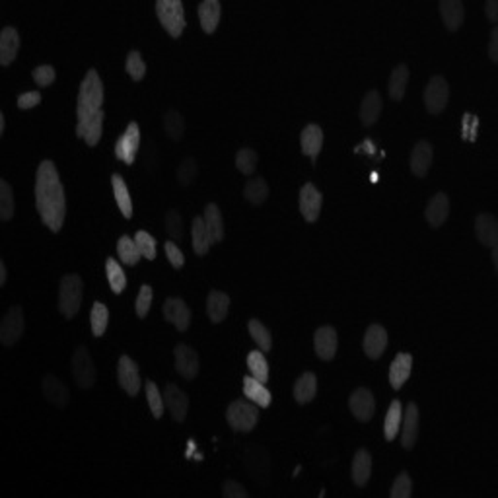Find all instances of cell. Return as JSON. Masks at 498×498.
I'll use <instances>...</instances> for the list:
<instances>
[{
  "label": "cell",
  "mask_w": 498,
  "mask_h": 498,
  "mask_svg": "<svg viewBox=\"0 0 498 498\" xmlns=\"http://www.w3.org/2000/svg\"><path fill=\"white\" fill-rule=\"evenodd\" d=\"M36 205L45 226L51 232H59L65 224L66 214L65 189L60 184L59 171L49 160H45L37 169Z\"/></svg>",
  "instance_id": "obj_1"
},
{
  "label": "cell",
  "mask_w": 498,
  "mask_h": 498,
  "mask_svg": "<svg viewBox=\"0 0 498 498\" xmlns=\"http://www.w3.org/2000/svg\"><path fill=\"white\" fill-rule=\"evenodd\" d=\"M103 103V84L95 70H88L86 78L80 84V94H78V107L76 115H86L94 111L102 110Z\"/></svg>",
  "instance_id": "obj_2"
},
{
  "label": "cell",
  "mask_w": 498,
  "mask_h": 498,
  "mask_svg": "<svg viewBox=\"0 0 498 498\" xmlns=\"http://www.w3.org/2000/svg\"><path fill=\"white\" fill-rule=\"evenodd\" d=\"M82 304V279L78 275H66L59 286V312L66 319L78 314Z\"/></svg>",
  "instance_id": "obj_3"
},
{
  "label": "cell",
  "mask_w": 498,
  "mask_h": 498,
  "mask_svg": "<svg viewBox=\"0 0 498 498\" xmlns=\"http://www.w3.org/2000/svg\"><path fill=\"white\" fill-rule=\"evenodd\" d=\"M156 14L171 37H179L185 30V12L181 0H156Z\"/></svg>",
  "instance_id": "obj_4"
},
{
  "label": "cell",
  "mask_w": 498,
  "mask_h": 498,
  "mask_svg": "<svg viewBox=\"0 0 498 498\" xmlns=\"http://www.w3.org/2000/svg\"><path fill=\"white\" fill-rule=\"evenodd\" d=\"M226 420L230 428L240 430V433H249V430L255 428L257 420H259V410H257L255 405H251V401L238 399L228 407Z\"/></svg>",
  "instance_id": "obj_5"
},
{
  "label": "cell",
  "mask_w": 498,
  "mask_h": 498,
  "mask_svg": "<svg viewBox=\"0 0 498 498\" xmlns=\"http://www.w3.org/2000/svg\"><path fill=\"white\" fill-rule=\"evenodd\" d=\"M447 100H450V86H447L446 78L442 76H433L428 86L425 88V105L428 113L438 115L446 107Z\"/></svg>",
  "instance_id": "obj_6"
},
{
  "label": "cell",
  "mask_w": 498,
  "mask_h": 498,
  "mask_svg": "<svg viewBox=\"0 0 498 498\" xmlns=\"http://www.w3.org/2000/svg\"><path fill=\"white\" fill-rule=\"evenodd\" d=\"M73 376L74 381L82 389H88L94 386L95 381V366L92 362V356L86 346H78V351L73 356Z\"/></svg>",
  "instance_id": "obj_7"
},
{
  "label": "cell",
  "mask_w": 498,
  "mask_h": 498,
  "mask_svg": "<svg viewBox=\"0 0 498 498\" xmlns=\"http://www.w3.org/2000/svg\"><path fill=\"white\" fill-rule=\"evenodd\" d=\"M103 129V111L97 110L94 113L78 115V124H76V134L86 140L88 147H95L102 139Z\"/></svg>",
  "instance_id": "obj_8"
},
{
  "label": "cell",
  "mask_w": 498,
  "mask_h": 498,
  "mask_svg": "<svg viewBox=\"0 0 498 498\" xmlns=\"http://www.w3.org/2000/svg\"><path fill=\"white\" fill-rule=\"evenodd\" d=\"M23 333V314L20 306L8 309V314L4 315V319L0 323V341L4 346H12V344L22 337Z\"/></svg>",
  "instance_id": "obj_9"
},
{
  "label": "cell",
  "mask_w": 498,
  "mask_h": 498,
  "mask_svg": "<svg viewBox=\"0 0 498 498\" xmlns=\"http://www.w3.org/2000/svg\"><path fill=\"white\" fill-rule=\"evenodd\" d=\"M139 147H140L139 124L132 121V123L127 127V131L121 134V139L117 140V144H115V156H117L119 160H123L124 164H132V161H134V156H137V152H139Z\"/></svg>",
  "instance_id": "obj_10"
},
{
  "label": "cell",
  "mask_w": 498,
  "mask_h": 498,
  "mask_svg": "<svg viewBox=\"0 0 498 498\" xmlns=\"http://www.w3.org/2000/svg\"><path fill=\"white\" fill-rule=\"evenodd\" d=\"M119 386L124 389L127 396L134 397L140 391V374L137 362L129 356H121L117 366Z\"/></svg>",
  "instance_id": "obj_11"
},
{
  "label": "cell",
  "mask_w": 498,
  "mask_h": 498,
  "mask_svg": "<svg viewBox=\"0 0 498 498\" xmlns=\"http://www.w3.org/2000/svg\"><path fill=\"white\" fill-rule=\"evenodd\" d=\"M323 197L314 184H306L300 189V213L306 222H315L322 213Z\"/></svg>",
  "instance_id": "obj_12"
},
{
  "label": "cell",
  "mask_w": 498,
  "mask_h": 498,
  "mask_svg": "<svg viewBox=\"0 0 498 498\" xmlns=\"http://www.w3.org/2000/svg\"><path fill=\"white\" fill-rule=\"evenodd\" d=\"M164 317H166V322L174 323L177 331H181V333L189 329L191 309L187 308V304L181 298H168L164 302Z\"/></svg>",
  "instance_id": "obj_13"
},
{
  "label": "cell",
  "mask_w": 498,
  "mask_h": 498,
  "mask_svg": "<svg viewBox=\"0 0 498 498\" xmlns=\"http://www.w3.org/2000/svg\"><path fill=\"white\" fill-rule=\"evenodd\" d=\"M164 403L171 413V417L177 423H184L187 417V409H189V399L185 396L181 389L177 388L176 383H168L164 389Z\"/></svg>",
  "instance_id": "obj_14"
},
{
  "label": "cell",
  "mask_w": 498,
  "mask_h": 498,
  "mask_svg": "<svg viewBox=\"0 0 498 498\" xmlns=\"http://www.w3.org/2000/svg\"><path fill=\"white\" fill-rule=\"evenodd\" d=\"M349 407H351L352 415L359 418V420L368 423L374 417V409H376L372 391L366 388L356 389L351 396V399H349Z\"/></svg>",
  "instance_id": "obj_15"
},
{
  "label": "cell",
  "mask_w": 498,
  "mask_h": 498,
  "mask_svg": "<svg viewBox=\"0 0 498 498\" xmlns=\"http://www.w3.org/2000/svg\"><path fill=\"white\" fill-rule=\"evenodd\" d=\"M314 346L319 359L333 360L335 352H337V331L329 327V325L319 327L314 335Z\"/></svg>",
  "instance_id": "obj_16"
},
{
  "label": "cell",
  "mask_w": 498,
  "mask_h": 498,
  "mask_svg": "<svg viewBox=\"0 0 498 498\" xmlns=\"http://www.w3.org/2000/svg\"><path fill=\"white\" fill-rule=\"evenodd\" d=\"M176 370L185 380H193L198 374V356L187 344H177L176 346Z\"/></svg>",
  "instance_id": "obj_17"
},
{
  "label": "cell",
  "mask_w": 498,
  "mask_h": 498,
  "mask_svg": "<svg viewBox=\"0 0 498 498\" xmlns=\"http://www.w3.org/2000/svg\"><path fill=\"white\" fill-rule=\"evenodd\" d=\"M477 240L483 243L484 248H492L498 242V218L489 213L479 214L475 220Z\"/></svg>",
  "instance_id": "obj_18"
},
{
  "label": "cell",
  "mask_w": 498,
  "mask_h": 498,
  "mask_svg": "<svg viewBox=\"0 0 498 498\" xmlns=\"http://www.w3.org/2000/svg\"><path fill=\"white\" fill-rule=\"evenodd\" d=\"M388 346V331L381 325H370L364 335V352L368 359H380Z\"/></svg>",
  "instance_id": "obj_19"
},
{
  "label": "cell",
  "mask_w": 498,
  "mask_h": 498,
  "mask_svg": "<svg viewBox=\"0 0 498 498\" xmlns=\"http://www.w3.org/2000/svg\"><path fill=\"white\" fill-rule=\"evenodd\" d=\"M43 396L45 399L49 401L51 405H55L57 409H65L68 405V389L60 380H57L53 374H47L43 378Z\"/></svg>",
  "instance_id": "obj_20"
},
{
  "label": "cell",
  "mask_w": 498,
  "mask_h": 498,
  "mask_svg": "<svg viewBox=\"0 0 498 498\" xmlns=\"http://www.w3.org/2000/svg\"><path fill=\"white\" fill-rule=\"evenodd\" d=\"M440 16L447 31H457L465 20V8L462 0H440Z\"/></svg>",
  "instance_id": "obj_21"
},
{
  "label": "cell",
  "mask_w": 498,
  "mask_h": 498,
  "mask_svg": "<svg viewBox=\"0 0 498 498\" xmlns=\"http://www.w3.org/2000/svg\"><path fill=\"white\" fill-rule=\"evenodd\" d=\"M433 156L434 150L430 142H426V140L417 142V147L413 148V154H410V171L417 177H425L430 169V164H433Z\"/></svg>",
  "instance_id": "obj_22"
},
{
  "label": "cell",
  "mask_w": 498,
  "mask_h": 498,
  "mask_svg": "<svg viewBox=\"0 0 498 498\" xmlns=\"http://www.w3.org/2000/svg\"><path fill=\"white\" fill-rule=\"evenodd\" d=\"M447 214H450V198L444 193H438L430 198V203L426 205L425 216L428 220V224L433 228H440L446 222Z\"/></svg>",
  "instance_id": "obj_23"
},
{
  "label": "cell",
  "mask_w": 498,
  "mask_h": 498,
  "mask_svg": "<svg viewBox=\"0 0 498 498\" xmlns=\"http://www.w3.org/2000/svg\"><path fill=\"white\" fill-rule=\"evenodd\" d=\"M243 396L248 397L251 403L259 405V407H269L272 401L271 391L265 388L263 381H259L253 376H245L243 378Z\"/></svg>",
  "instance_id": "obj_24"
},
{
  "label": "cell",
  "mask_w": 498,
  "mask_h": 498,
  "mask_svg": "<svg viewBox=\"0 0 498 498\" xmlns=\"http://www.w3.org/2000/svg\"><path fill=\"white\" fill-rule=\"evenodd\" d=\"M410 368H413V356L407 354V352H399L396 360L391 362V366H389V383H391V388L399 389L405 381L409 380Z\"/></svg>",
  "instance_id": "obj_25"
},
{
  "label": "cell",
  "mask_w": 498,
  "mask_h": 498,
  "mask_svg": "<svg viewBox=\"0 0 498 498\" xmlns=\"http://www.w3.org/2000/svg\"><path fill=\"white\" fill-rule=\"evenodd\" d=\"M20 49V36L14 28H4L0 33V65L8 66Z\"/></svg>",
  "instance_id": "obj_26"
},
{
  "label": "cell",
  "mask_w": 498,
  "mask_h": 498,
  "mask_svg": "<svg viewBox=\"0 0 498 498\" xmlns=\"http://www.w3.org/2000/svg\"><path fill=\"white\" fill-rule=\"evenodd\" d=\"M403 430H401V446L403 447H413L415 442H417L418 436V409L415 403L407 405L403 417Z\"/></svg>",
  "instance_id": "obj_27"
},
{
  "label": "cell",
  "mask_w": 498,
  "mask_h": 498,
  "mask_svg": "<svg viewBox=\"0 0 498 498\" xmlns=\"http://www.w3.org/2000/svg\"><path fill=\"white\" fill-rule=\"evenodd\" d=\"M300 144L304 154L309 156L312 161H315V158H317V154H319V150H322L323 147L322 127H319V124H308V127L302 131Z\"/></svg>",
  "instance_id": "obj_28"
},
{
  "label": "cell",
  "mask_w": 498,
  "mask_h": 498,
  "mask_svg": "<svg viewBox=\"0 0 498 498\" xmlns=\"http://www.w3.org/2000/svg\"><path fill=\"white\" fill-rule=\"evenodd\" d=\"M228 308H230V296L218 290H213L206 298V314L213 323H220L226 319Z\"/></svg>",
  "instance_id": "obj_29"
},
{
  "label": "cell",
  "mask_w": 498,
  "mask_h": 498,
  "mask_svg": "<svg viewBox=\"0 0 498 498\" xmlns=\"http://www.w3.org/2000/svg\"><path fill=\"white\" fill-rule=\"evenodd\" d=\"M372 475V457L366 450H359L352 460V481L356 487H364Z\"/></svg>",
  "instance_id": "obj_30"
},
{
  "label": "cell",
  "mask_w": 498,
  "mask_h": 498,
  "mask_svg": "<svg viewBox=\"0 0 498 498\" xmlns=\"http://www.w3.org/2000/svg\"><path fill=\"white\" fill-rule=\"evenodd\" d=\"M380 113L381 97L376 90H372V92H368V94L364 95V100H362V105H360V121H362L364 127H370V124H374L380 119Z\"/></svg>",
  "instance_id": "obj_31"
},
{
  "label": "cell",
  "mask_w": 498,
  "mask_h": 498,
  "mask_svg": "<svg viewBox=\"0 0 498 498\" xmlns=\"http://www.w3.org/2000/svg\"><path fill=\"white\" fill-rule=\"evenodd\" d=\"M198 20L206 33H214L220 22V0H203L198 6Z\"/></svg>",
  "instance_id": "obj_32"
},
{
  "label": "cell",
  "mask_w": 498,
  "mask_h": 498,
  "mask_svg": "<svg viewBox=\"0 0 498 498\" xmlns=\"http://www.w3.org/2000/svg\"><path fill=\"white\" fill-rule=\"evenodd\" d=\"M315 393H317V378H315V374H302L300 378H298V381H296V386H294V397H296V401L300 405L309 403L315 397Z\"/></svg>",
  "instance_id": "obj_33"
},
{
  "label": "cell",
  "mask_w": 498,
  "mask_h": 498,
  "mask_svg": "<svg viewBox=\"0 0 498 498\" xmlns=\"http://www.w3.org/2000/svg\"><path fill=\"white\" fill-rule=\"evenodd\" d=\"M407 82H409V68L405 65H399L393 68V73L389 76L388 92L391 100L401 102L405 97V90H407Z\"/></svg>",
  "instance_id": "obj_34"
},
{
  "label": "cell",
  "mask_w": 498,
  "mask_h": 498,
  "mask_svg": "<svg viewBox=\"0 0 498 498\" xmlns=\"http://www.w3.org/2000/svg\"><path fill=\"white\" fill-rule=\"evenodd\" d=\"M191 232H193V249L197 255H206V251L211 248V235H208V230H206L205 218L203 216H197L193 220V226H191Z\"/></svg>",
  "instance_id": "obj_35"
},
{
  "label": "cell",
  "mask_w": 498,
  "mask_h": 498,
  "mask_svg": "<svg viewBox=\"0 0 498 498\" xmlns=\"http://www.w3.org/2000/svg\"><path fill=\"white\" fill-rule=\"evenodd\" d=\"M205 224L211 235V242H222L224 238V224H222V214L216 205H206L205 208Z\"/></svg>",
  "instance_id": "obj_36"
},
{
  "label": "cell",
  "mask_w": 498,
  "mask_h": 498,
  "mask_svg": "<svg viewBox=\"0 0 498 498\" xmlns=\"http://www.w3.org/2000/svg\"><path fill=\"white\" fill-rule=\"evenodd\" d=\"M401 420H403V407H401V401H391L389 405L388 415H386V425H383V434H386V440L391 442L396 440L399 428H401Z\"/></svg>",
  "instance_id": "obj_37"
},
{
  "label": "cell",
  "mask_w": 498,
  "mask_h": 498,
  "mask_svg": "<svg viewBox=\"0 0 498 498\" xmlns=\"http://www.w3.org/2000/svg\"><path fill=\"white\" fill-rule=\"evenodd\" d=\"M111 185H113V195H115V201H117L119 211L123 213L124 218H131L132 216V203L131 195H129V189H127V184L121 176L111 177Z\"/></svg>",
  "instance_id": "obj_38"
},
{
  "label": "cell",
  "mask_w": 498,
  "mask_h": 498,
  "mask_svg": "<svg viewBox=\"0 0 498 498\" xmlns=\"http://www.w3.org/2000/svg\"><path fill=\"white\" fill-rule=\"evenodd\" d=\"M267 195H269V185H267V181H265L263 177L251 179V181L245 185V189H243V197L248 198L249 203L255 206L263 205Z\"/></svg>",
  "instance_id": "obj_39"
},
{
  "label": "cell",
  "mask_w": 498,
  "mask_h": 498,
  "mask_svg": "<svg viewBox=\"0 0 498 498\" xmlns=\"http://www.w3.org/2000/svg\"><path fill=\"white\" fill-rule=\"evenodd\" d=\"M90 322H92V333L95 337H102L105 329H107V323H110V312L103 306L102 302H95L92 306V314H90Z\"/></svg>",
  "instance_id": "obj_40"
},
{
  "label": "cell",
  "mask_w": 498,
  "mask_h": 498,
  "mask_svg": "<svg viewBox=\"0 0 498 498\" xmlns=\"http://www.w3.org/2000/svg\"><path fill=\"white\" fill-rule=\"evenodd\" d=\"M117 253L124 265H137L139 263L140 255H142L139 245H137V242L131 240L129 235H123V238L117 242Z\"/></svg>",
  "instance_id": "obj_41"
},
{
  "label": "cell",
  "mask_w": 498,
  "mask_h": 498,
  "mask_svg": "<svg viewBox=\"0 0 498 498\" xmlns=\"http://www.w3.org/2000/svg\"><path fill=\"white\" fill-rule=\"evenodd\" d=\"M248 366L249 372L253 378H257L259 381L267 383L269 380V366H267V360H265V354L261 351H253L248 354Z\"/></svg>",
  "instance_id": "obj_42"
},
{
  "label": "cell",
  "mask_w": 498,
  "mask_h": 498,
  "mask_svg": "<svg viewBox=\"0 0 498 498\" xmlns=\"http://www.w3.org/2000/svg\"><path fill=\"white\" fill-rule=\"evenodd\" d=\"M248 327H249V335H251V339L259 344V349L265 352L271 351V346H272L271 333H269V329L265 327L263 323L257 322V319H251V322L248 323Z\"/></svg>",
  "instance_id": "obj_43"
},
{
  "label": "cell",
  "mask_w": 498,
  "mask_h": 498,
  "mask_svg": "<svg viewBox=\"0 0 498 498\" xmlns=\"http://www.w3.org/2000/svg\"><path fill=\"white\" fill-rule=\"evenodd\" d=\"M105 269H107V280H110L111 290L115 294L123 292L124 286H127V277H124L121 265L117 261H113V259H107L105 261Z\"/></svg>",
  "instance_id": "obj_44"
},
{
  "label": "cell",
  "mask_w": 498,
  "mask_h": 498,
  "mask_svg": "<svg viewBox=\"0 0 498 498\" xmlns=\"http://www.w3.org/2000/svg\"><path fill=\"white\" fill-rule=\"evenodd\" d=\"M14 214V195L12 187L2 179L0 181V218L10 220Z\"/></svg>",
  "instance_id": "obj_45"
},
{
  "label": "cell",
  "mask_w": 498,
  "mask_h": 498,
  "mask_svg": "<svg viewBox=\"0 0 498 498\" xmlns=\"http://www.w3.org/2000/svg\"><path fill=\"white\" fill-rule=\"evenodd\" d=\"M164 129L168 132V137H171L174 140H179L185 132L184 117L177 111H168L166 117H164Z\"/></svg>",
  "instance_id": "obj_46"
},
{
  "label": "cell",
  "mask_w": 498,
  "mask_h": 498,
  "mask_svg": "<svg viewBox=\"0 0 498 498\" xmlns=\"http://www.w3.org/2000/svg\"><path fill=\"white\" fill-rule=\"evenodd\" d=\"M235 166H238V169H240L242 174H245V176L253 174L257 168L255 150H251V148H243V150H240L238 156H235Z\"/></svg>",
  "instance_id": "obj_47"
},
{
  "label": "cell",
  "mask_w": 498,
  "mask_h": 498,
  "mask_svg": "<svg viewBox=\"0 0 498 498\" xmlns=\"http://www.w3.org/2000/svg\"><path fill=\"white\" fill-rule=\"evenodd\" d=\"M147 397H148V405H150V410L156 418H160L164 415V396H160V391L156 388L154 381H147Z\"/></svg>",
  "instance_id": "obj_48"
},
{
  "label": "cell",
  "mask_w": 498,
  "mask_h": 498,
  "mask_svg": "<svg viewBox=\"0 0 498 498\" xmlns=\"http://www.w3.org/2000/svg\"><path fill=\"white\" fill-rule=\"evenodd\" d=\"M127 73H129V76H131L132 80H142V78H144L147 65H144V60L140 57V53H129V57H127Z\"/></svg>",
  "instance_id": "obj_49"
},
{
  "label": "cell",
  "mask_w": 498,
  "mask_h": 498,
  "mask_svg": "<svg viewBox=\"0 0 498 498\" xmlns=\"http://www.w3.org/2000/svg\"><path fill=\"white\" fill-rule=\"evenodd\" d=\"M134 242H137V245H139L142 257H147V259H150V261L154 259L156 240L152 238V235L148 234V232H144V230H140V232H137V235H134Z\"/></svg>",
  "instance_id": "obj_50"
},
{
  "label": "cell",
  "mask_w": 498,
  "mask_h": 498,
  "mask_svg": "<svg viewBox=\"0 0 498 498\" xmlns=\"http://www.w3.org/2000/svg\"><path fill=\"white\" fill-rule=\"evenodd\" d=\"M166 230L168 234L176 240V242H181L184 240V220L179 216L177 211H169L166 214Z\"/></svg>",
  "instance_id": "obj_51"
},
{
  "label": "cell",
  "mask_w": 498,
  "mask_h": 498,
  "mask_svg": "<svg viewBox=\"0 0 498 498\" xmlns=\"http://www.w3.org/2000/svg\"><path fill=\"white\" fill-rule=\"evenodd\" d=\"M410 492H413L410 477L407 473H401L391 487V498H409Z\"/></svg>",
  "instance_id": "obj_52"
},
{
  "label": "cell",
  "mask_w": 498,
  "mask_h": 498,
  "mask_svg": "<svg viewBox=\"0 0 498 498\" xmlns=\"http://www.w3.org/2000/svg\"><path fill=\"white\" fill-rule=\"evenodd\" d=\"M150 304H152V288L148 285L140 286L139 296H137V315H139L140 319L147 317Z\"/></svg>",
  "instance_id": "obj_53"
},
{
  "label": "cell",
  "mask_w": 498,
  "mask_h": 498,
  "mask_svg": "<svg viewBox=\"0 0 498 498\" xmlns=\"http://www.w3.org/2000/svg\"><path fill=\"white\" fill-rule=\"evenodd\" d=\"M195 176H197V164L193 158H187L177 169V179L181 185H189L195 179Z\"/></svg>",
  "instance_id": "obj_54"
},
{
  "label": "cell",
  "mask_w": 498,
  "mask_h": 498,
  "mask_svg": "<svg viewBox=\"0 0 498 498\" xmlns=\"http://www.w3.org/2000/svg\"><path fill=\"white\" fill-rule=\"evenodd\" d=\"M55 76H57V74H55V68L49 65L37 66L36 70H33V80H36L37 86H41V88L53 84V82H55Z\"/></svg>",
  "instance_id": "obj_55"
},
{
  "label": "cell",
  "mask_w": 498,
  "mask_h": 498,
  "mask_svg": "<svg viewBox=\"0 0 498 498\" xmlns=\"http://www.w3.org/2000/svg\"><path fill=\"white\" fill-rule=\"evenodd\" d=\"M477 129H479V119H477L475 115H471V113L463 115V132H462L463 140H467V142H475Z\"/></svg>",
  "instance_id": "obj_56"
},
{
  "label": "cell",
  "mask_w": 498,
  "mask_h": 498,
  "mask_svg": "<svg viewBox=\"0 0 498 498\" xmlns=\"http://www.w3.org/2000/svg\"><path fill=\"white\" fill-rule=\"evenodd\" d=\"M166 255H168L169 263L174 265L176 269H181V267H184V265H185L184 251L177 248V245L174 242L166 243Z\"/></svg>",
  "instance_id": "obj_57"
},
{
  "label": "cell",
  "mask_w": 498,
  "mask_h": 498,
  "mask_svg": "<svg viewBox=\"0 0 498 498\" xmlns=\"http://www.w3.org/2000/svg\"><path fill=\"white\" fill-rule=\"evenodd\" d=\"M39 103H41V94H37V92H28V94H22L18 97V107L20 110H31Z\"/></svg>",
  "instance_id": "obj_58"
},
{
  "label": "cell",
  "mask_w": 498,
  "mask_h": 498,
  "mask_svg": "<svg viewBox=\"0 0 498 498\" xmlns=\"http://www.w3.org/2000/svg\"><path fill=\"white\" fill-rule=\"evenodd\" d=\"M224 497L226 498H248L249 494L240 483H235V481H226V483H224Z\"/></svg>",
  "instance_id": "obj_59"
},
{
  "label": "cell",
  "mask_w": 498,
  "mask_h": 498,
  "mask_svg": "<svg viewBox=\"0 0 498 498\" xmlns=\"http://www.w3.org/2000/svg\"><path fill=\"white\" fill-rule=\"evenodd\" d=\"M484 14L489 18V22L498 26V0H484Z\"/></svg>",
  "instance_id": "obj_60"
},
{
  "label": "cell",
  "mask_w": 498,
  "mask_h": 498,
  "mask_svg": "<svg viewBox=\"0 0 498 498\" xmlns=\"http://www.w3.org/2000/svg\"><path fill=\"white\" fill-rule=\"evenodd\" d=\"M489 57L494 65H498V26L491 31V41H489Z\"/></svg>",
  "instance_id": "obj_61"
},
{
  "label": "cell",
  "mask_w": 498,
  "mask_h": 498,
  "mask_svg": "<svg viewBox=\"0 0 498 498\" xmlns=\"http://www.w3.org/2000/svg\"><path fill=\"white\" fill-rule=\"evenodd\" d=\"M6 285V265L0 261V286Z\"/></svg>",
  "instance_id": "obj_62"
},
{
  "label": "cell",
  "mask_w": 498,
  "mask_h": 498,
  "mask_svg": "<svg viewBox=\"0 0 498 498\" xmlns=\"http://www.w3.org/2000/svg\"><path fill=\"white\" fill-rule=\"evenodd\" d=\"M492 263H494V271L498 275V242L492 245Z\"/></svg>",
  "instance_id": "obj_63"
},
{
  "label": "cell",
  "mask_w": 498,
  "mask_h": 498,
  "mask_svg": "<svg viewBox=\"0 0 498 498\" xmlns=\"http://www.w3.org/2000/svg\"><path fill=\"white\" fill-rule=\"evenodd\" d=\"M4 132V115L0 113V134Z\"/></svg>",
  "instance_id": "obj_64"
}]
</instances>
